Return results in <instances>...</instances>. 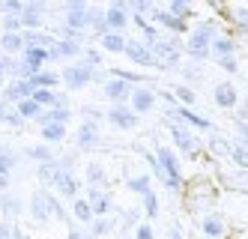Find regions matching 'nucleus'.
<instances>
[{
	"mask_svg": "<svg viewBox=\"0 0 248 239\" xmlns=\"http://www.w3.org/2000/svg\"><path fill=\"white\" fill-rule=\"evenodd\" d=\"M218 66L224 72H236V57H227V60H218Z\"/></svg>",
	"mask_w": 248,
	"mask_h": 239,
	"instance_id": "53",
	"label": "nucleus"
},
{
	"mask_svg": "<svg viewBox=\"0 0 248 239\" xmlns=\"http://www.w3.org/2000/svg\"><path fill=\"white\" fill-rule=\"evenodd\" d=\"M212 99H216V105H218V108H227V111L239 105L236 87L230 84V81H221V84H216V90H212Z\"/></svg>",
	"mask_w": 248,
	"mask_h": 239,
	"instance_id": "20",
	"label": "nucleus"
},
{
	"mask_svg": "<svg viewBox=\"0 0 248 239\" xmlns=\"http://www.w3.org/2000/svg\"><path fill=\"white\" fill-rule=\"evenodd\" d=\"M209 150L216 153V156H230V141L212 132V138H209Z\"/></svg>",
	"mask_w": 248,
	"mask_h": 239,
	"instance_id": "41",
	"label": "nucleus"
},
{
	"mask_svg": "<svg viewBox=\"0 0 248 239\" xmlns=\"http://www.w3.org/2000/svg\"><path fill=\"white\" fill-rule=\"evenodd\" d=\"M183 78H186V81H201L203 72H201L198 63H188V66H183Z\"/></svg>",
	"mask_w": 248,
	"mask_h": 239,
	"instance_id": "50",
	"label": "nucleus"
},
{
	"mask_svg": "<svg viewBox=\"0 0 248 239\" xmlns=\"http://www.w3.org/2000/svg\"><path fill=\"white\" fill-rule=\"evenodd\" d=\"M81 114H84V117H90L93 123L102 117V111H99V108H93V105H84V108H81Z\"/></svg>",
	"mask_w": 248,
	"mask_h": 239,
	"instance_id": "51",
	"label": "nucleus"
},
{
	"mask_svg": "<svg viewBox=\"0 0 248 239\" xmlns=\"http://www.w3.org/2000/svg\"><path fill=\"white\" fill-rule=\"evenodd\" d=\"M221 15H224V18H230V21L236 24V30L248 33V6H224V9H221Z\"/></svg>",
	"mask_w": 248,
	"mask_h": 239,
	"instance_id": "30",
	"label": "nucleus"
},
{
	"mask_svg": "<svg viewBox=\"0 0 248 239\" xmlns=\"http://www.w3.org/2000/svg\"><path fill=\"white\" fill-rule=\"evenodd\" d=\"M150 54H153V66L158 69H180V60H183V45L180 39H173V36H168V39H158L150 45Z\"/></svg>",
	"mask_w": 248,
	"mask_h": 239,
	"instance_id": "3",
	"label": "nucleus"
},
{
	"mask_svg": "<svg viewBox=\"0 0 248 239\" xmlns=\"http://www.w3.org/2000/svg\"><path fill=\"white\" fill-rule=\"evenodd\" d=\"M165 12H168V15H173V18H180V21H186V18H191V6L186 3V0H170Z\"/></svg>",
	"mask_w": 248,
	"mask_h": 239,
	"instance_id": "40",
	"label": "nucleus"
},
{
	"mask_svg": "<svg viewBox=\"0 0 248 239\" xmlns=\"http://www.w3.org/2000/svg\"><path fill=\"white\" fill-rule=\"evenodd\" d=\"M0 51H3V57H21V33H0Z\"/></svg>",
	"mask_w": 248,
	"mask_h": 239,
	"instance_id": "27",
	"label": "nucleus"
},
{
	"mask_svg": "<svg viewBox=\"0 0 248 239\" xmlns=\"http://www.w3.org/2000/svg\"><path fill=\"white\" fill-rule=\"evenodd\" d=\"M0 239H12V224L0 222Z\"/></svg>",
	"mask_w": 248,
	"mask_h": 239,
	"instance_id": "54",
	"label": "nucleus"
},
{
	"mask_svg": "<svg viewBox=\"0 0 248 239\" xmlns=\"http://www.w3.org/2000/svg\"><path fill=\"white\" fill-rule=\"evenodd\" d=\"M135 239H153V227L150 224H140L138 233H135Z\"/></svg>",
	"mask_w": 248,
	"mask_h": 239,
	"instance_id": "52",
	"label": "nucleus"
},
{
	"mask_svg": "<svg viewBox=\"0 0 248 239\" xmlns=\"http://www.w3.org/2000/svg\"><path fill=\"white\" fill-rule=\"evenodd\" d=\"M140 197H144V212H147V218H155L158 215V197H155V191L150 189V191H144Z\"/></svg>",
	"mask_w": 248,
	"mask_h": 239,
	"instance_id": "43",
	"label": "nucleus"
},
{
	"mask_svg": "<svg viewBox=\"0 0 248 239\" xmlns=\"http://www.w3.org/2000/svg\"><path fill=\"white\" fill-rule=\"evenodd\" d=\"M216 21H203L201 27H194L191 30V36H188V45L183 48L188 57L194 60V63H203V60H209V45H212V39H216Z\"/></svg>",
	"mask_w": 248,
	"mask_h": 239,
	"instance_id": "2",
	"label": "nucleus"
},
{
	"mask_svg": "<svg viewBox=\"0 0 248 239\" xmlns=\"http://www.w3.org/2000/svg\"><path fill=\"white\" fill-rule=\"evenodd\" d=\"M39 135L45 143H60V141H66V126H42Z\"/></svg>",
	"mask_w": 248,
	"mask_h": 239,
	"instance_id": "36",
	"label": "nucleus"
},
{
	"mask_svg": "<svg viewBox=\"0 0 248 239\" xmlns=\"http://www.w3.org/2000/svg\"><path fill=\"white\" fill-rule=\"evenodd\" d=\"M183 189H186V207H188L191 212L206 215L209 207L218 200V191H216V186H212L209 179H191L188 186H183ZM201 215H198V218H201Z\"/></svg>",
	"mask_w": 248,
	"mask_h": 239,
	"instance_id": "1",
	"label": "nucleus"
},
{
	"mask_svg": "<svg viewBox=\"0 0 248 239\" xmlns=\"http://www.w3.org/2000/svg\"><path fill=\"white\" fill-rule=\"evenodd\" d=\"M102 93L111 105H129V96H132V84L120 81V78H108L102 84Z\"/></svg>",
	"mask_w": 248,
	"mask_h": 239,
	"instance_id": "9",
	"label": "nucleus"
},
{
	"mask_svg": "<svg viewBox=\"0 0 248 239\" xmlns=\"http://www.w3.org/2000/svg\"><path fill=\"white\" fill-rule=\"evenodd\" d=\"M57 171H60L57 159H51V161H45V164H39V168H36V176L45 182V186H54V176H57Z\"/></svg>",
	"mask_w": 248,
	"mask_h": 239,
	"instance_id": "35",
	"label": "nucleus"
},
{
	"mask_svg": "<svg viewBox=\"0 0 248 239\" xmlns=\"http://www.w3.org/2000/svg\"><path fill=\"white\" fill-rule=\"evenodd\" d=\"M0 27H3V33H21V15H6L0 18Z\"/></svg>",
	"mask_w": 248,
	"mask_h": 239,
	"instance_id": "44",
	"label": "nucleus"
},
{
	"mask_svg": "<svg viewBox=\"0 0 248 239\" xmlns=\"http://www.w3.org/2000/svg\"><path fill=\"white\" fill-rule=\"evenodd\" d=\"M12 239H27V236H24V233H21L18 227H12Z\"/></svg>",
	"mask_w": 248,
	"mask_h": 239,
	"instance_id": "56",
	"label": "nucleus"
},
{
	"mask_svg": "<svg viewBox=\"0 0 248 239\" xmlns=\"http://www.w3.org/2000/svg\"><path fill=\"white\" fill-rule=\"evenodd\" d=\"M72 120V108H51V111H42V117L36 120V126H66Z\"/></svg>",
	"mask_w": 248,
	"mask_h": 239,
	"instance_id": "26",
	"label": "nucleus"
},
{
	"mask_svg": "<svg viewBox=\"0 0 248 239\" xmlns=\"http://www.w3.org/2000/svg\"><path fill=\"white\" fill-rule=\"evenodd\" d=\"M3 114H6V105H3V102H0V120H3Z\"/></svg>",
	"mask_w": 248,
	"mask_h": 239,
	"instance_id": "58",
	"label": "nucleus"
},
{
	"mask_svg": "<svg viewBox=\"0 0 248 239\" xmlns=\"http://www.w3.org/2000/svg\"><path fill=\"white\" fill-rule=\"evenodd\" d=\"M81 63H87V66H99L102 63V54L99 51H93V48H84V54H81Z\"/></svg>",
	"mask_w": 248,
	"mask_h": 239,
	"instance_id": "49",
	"label": "nucleus"
},
{
	"mask_svg": "<svg viewBox=\"0 0 248 239\" xmlns=\"http://www.w3.org/2000/svg\"><path fill=\"white\" fill-rule=\"evenodd\" d=\"M153 105H155V90L153 87H132V96H129L132 114H147V111H153Z\"/></svg>",
	"mask_w": 248,
	"mask_h": 239,
	"instance_id": "11",
	"label": "nucleus"
},
{
	"mask_svg": "<svg viewBox=\"0 0 248 239\" xmlns=\"http://www.w3.org/2000/svg\"><path fill=\"white\" fill-rule=\"evenodd\" d=\"M108 123L123 128V132H132V128H138V114H132V108L129 105H111L108 108Z\"/></svg>",
	"mask_w": 248,
	"mask_h": 239,
	"instance_id": "8",
	"label": "nucleus"
},
{
	"mask_svg": "<svg viewBox=\"0 0 248 239\" xmlns=\"http://www.w3.org/2000/svg\"><path fill=\"white\" fill-rule=\"evenodd\" d=\"M173 99H176V105H183V108H191L194 102H198L194 90H191V87H186V84H180V87L173 90Z\"/></svg>",
	"mask_w": 248,
	"mask_h": 239,
	"instance_id": "38",
	"label": "nucleus"
},
{
	"mask_svg": "<svg viewBox=\"0 0 248 239\" xmlns=\"http://www.w3.org/2000/svg\"><path fill=\"white\" fill-rule=\"evenodd\" d=\"M129 21H132V15H129V3H126V0H114V3L105 9V24H108L111 33H123L129 27Z\"/></svg>",
	"mask_w": 248,
	"mask_h": 239,
	"instance_id": "5",
	"label": "nucleus"
},
{
	"mask_svg": "<svg viewBox=\"0 0 248 239\" xmlns=\"http://www.w3.org/2000/svg\"><path fill=\"white\" fill-rule=\"evenodd\" d=\"M21 42L24 48H54V36L51 33H42V30H21Z\"/></svg>",
	"mask_w": 248,
	"mask_h": 239,
	"instance_id": "25",
	"label": "nucleus"
},
{
	"mask_svg": "<svg viewBox=\"0 0 248 239\" xmlns=\"http://www.w3.org/2000/svg\"><path fill=\"white\" fill-rule=\"evenodd\" d=\"M170 239H183V233H180V227H170Z\"/></svg>",
	"mask_w": 248,
	"mask_h": 239,
	"instance_id": "55",
	"label": "nucleus"
},
{
	"mask_svg": "<svg viewBox=\"0 0 248 239\" xmlns=\"http://www.w3.org/2000/svg\"><path fill=\"white\" fill-rule=\"evenodd\" d=\"M18 153L12 150V146H6V143H0V176H12V171L18 168Z\"/></svg>",
	"mask_w": 248,
	"mask_h": 239,
	"instance_id": "28",
	"label": "nucleus"
},
{
	"mask_svg": "<svg viewBox=\"0 0 248 239\" xmlns=\"http://www.w3.org/2000/svg\"><path fill=\"white\" fill-rule=\"evenodd\" d=\"M84 239H93V236H90V233H84Z\"/></svg>",
	"mask_w": 248,
	"mask_h": 239,
	"instance_id": "59",
	"label": "nucleus"
},
{
	"mask_svg": "<svg viewBox=\"0 0 248 239\" xmlns=\"http://www.w3.org/2000/svg\"><path fill=\"white\" fill-rule=\"evenodd\" d=\"M75 141H78V150H93V146L99 143V123H93V120H84V123L78 126V135H75Z\"/></svg>",
	"mask_w": 248,
	"mask_h": 239,
	"instance_id": "19",
	"label": "nucleus"
},
{
	"mask_svg": "<svg viewBox=\"0 0 248 239\" xmlns=\"http://www.w3.org/2000/svg\"><path fill=\"white\" fill-rule=\"evenodd\" d=\"M0 60H3V51H0Z\"/></svg>",
	"mask_w": 248,
	"mask_h": 239,
	"instance_id": "60",
	"label": "nucleus"
},
{
	"mask_svg": "<svg viewBox=\"0 0 248 239\" xmlns=\"http://www.w3.org/2000/svg\"><path fill=\"white\" fill-rule=\"evenodd\" d=\"M24 12V0H0V15H21Z\"/></svg>",
	"mask_w": 248,
	"mask_h": 239,
	"instance_id": "42",
	"label": "nucleus"
},
{
	"mask_svg": "<svg viewBox=\"0 0 248 239\" xmlns=\"http://www.w3.org/2000/svg\"><path fill=\"white\" fill-rule=\"evenodd\" d=\"M24 156H27V159H33L36 164H45V161H51V159H54V153H51V146H48V143L27 146V150H24Z\"/></svg>",
	"mask_w": 248,
	"mask_h": 239,
	"instance_id": "33",
	"label": "nucleus"
},
{
	"mask_svg": "<svg viewBox=\"0 0 248 239\" xmlns=\"http://www.w3.org/2000/svg\"><path fill=\"white\" fill-rule=\"evenodd\" d=\"M3 123H9L12 128H24V120H21V114L15 111V108H6V114H3Z\"/></svg>",
	"mask_w": 248,
	"mask_h": 239,
	"instance_id": "48",
	"label": "nucleus"
},
{
	"mask_svg": "<svg viewBox=\"0 0 248 239\" xmlns=\"http://www.w3.org/2000/svg\"><path fill=\"white\" fill-rule=\"evenodd\" d=\"M51 189H57V191H60L63 197L75 200V197H78V189H81V186H78V179H75L72 174L60 168V171H57V176H54V186H51Z\"/></svg>",
	"mask_w": 248,
	"mask_h": 239,
	"instance_id": "22",
	"label": "nucleus"
},
{
	"mask_svg": "<svg viewBox=\"0 0 248 239\" xmlns=\"http://www.w3.org/2000/svg\"><path fill=\"white\" fill-rule=\"evenodd\" d=\"M33 90H54L57 84H60V72H36V75H33L30 81H27Z\"/></svg>",
	"mask_w": 248,
	"mask_h": 239,
	"instance_id": "29",
	"label": "nucleus"
},
{
	"mask_svg": "<svg viewBox=\"0 0 248 239\" xmlns=\"http://www.w3.org/2000/svg\"><path fill=\"white\" fill-rule=\"evenodd\" d=\"M30 96H33V87L27 81H9V84H3L0 102H3V105H18V102H24Z\"/></svg>",
	"mask_w": 248,
	"mask_h": 239,
	"instance_id": "15",
	"label": "nucleus"
},
{
	"mask_svg": "<svg viewBox=\"0 0 248 239\" xmlns=\"http://www.w3.org/2000/svg\"><path fill=\"white\" fill-rule=\"evenodd\" d=\"M15 111L21 114V120H24V123H27V120H33V123H36V120L42 117V108H39L36 102H33V99H24V102H18V105H15Z\"/></svg>",
	"mask_w": 248,
	"mask_h": 239,
	"instance_id": "32",
	"label": "nucleus"
},
{
	"mask_svg": "<svg viewBox=\"0 0 248 239\" xmlns=\"http://www.w3.org/2000/svg\"><path fill=\"white\" fill-rule=\"evenodd\" d=\"M48 12L45 3L39 0H33V3H24V12H21V27L24 30H39L42 27V15Z\"/></svg>",
	"mask_w": 248,
	"mask_h": 239,
	"instance_id": "17",
	"label": "nucleus"
},
{
	"mask_svg": "<svg viewBox=\"0 0 248 239\" xmlns=\"http://www.w3.org/2000/svg\"><path fill=\"white\" fill-rule=\"evenodd\" d=\"M72 212H75V218H78L81 224H93V209H90V204H87L84 197L72 200Z\"/></svg>",
	"mask_w": 248,
	"mask_h": 239,
	"instance_id": "34",
	"label": "nucleus"
},
{
	"mask_svg": "<svg viewBox=\"0 0 248 239\" xmlns=\"http://www.w3.org/2000/svg\"><path fill=\"white\" fill-rule=\"evenodd\" d=\"M155 161H158V168H162V174L168 176V179H183L180 176V161H176V156H173V150L170 146H155ZM165 179V182H168Z\"/></svg>",
	"mask_w": 248,
	"mask_h": 239,
	"instance_id": "13",
	"label": "nucleus"
},
{
	"mask_svg": "<svg viewBox=\"0 0 248 239\" xmlns=\"http://www.w3.org/2000/svg\"><path fill=\"white\" fill-rule=\"evenodd\" d=\"M224 182H227V186H236L233 191H248V171H239L233 176H224Z\"/></svg>",
	"mask_w": 248,
	"mask_h": 239,
	"instance_id": "45",
	"label": "nucleus"
},
{
	"mask_svg": "<svg viewBox=\"0 0 248 239\" xmlns=\"http://www.w3.org/2000/svg\"><path fill=\"white\" fill-rule=\"evenodd\" d=\"M87 182L90 186H96V189H105V182H108V176H105V168L102 164H87Z\"/></svg>",
	"mask_w": 248,
	"mask_h": 239,
	"instance_id": "37",
	"label": "nucleus"
},
{
	"mask_svg": "<svg viewBox=\"0 0 248 239\" xmlns=\"http://www.w3.org/2000/svg\"><path fill=\"white\" fill-rule=\"evenodd\" d=\"M87 204H90V209H93V218H105L111 212V194L105 191V189H96V186H90L87 189Z\"/></svg>",
	"mask_w": 248,
	"mask_h": 239,
	"instance_id": "14",
	"label": "nucleus"
},
{
	"mask_svg": "<svg viewBox=\"0 0 248 239\" xmlns=\"http://www.w3.org/2000/svg\"><path fill=\"white\" fill-rule=\"evenodd\" d=\"M129 189L138 191V194L150 191V176H129Z\"/></svg>",
	"mask_w": 248,
	"mask_h": 239,
	"instance_id": "47",
	"label": "nucleus"
},
{
	"mask_svg": "<svg viewBox=\"0 0 248 239\" xmlns=\"http://www.w3.org/2000/svg\"><path fill=\"white\" fill-rule=\"evenodd\" d=\"M198 224H201V233L206 239H221V236H227V218L221 212H206V215H201Z\"/></svg>",
	"mask_w": 248,
	"mask_h": 239,
	"instance_id": "7",
	"label": "nucleus"
},
{
	"mask_svg": "<svg viewBox=\"0 0 248 239\" xmlns=\"http://www.w3.org/2000/svg\"><path fill=\"white\" fill-rule=\"evenodd\" d=\"M126 57L132 60V63H138V66H153V54H150V45H144V42H135V39H126Z\"/></svg>",
	"mask_w": 248,
	"mask_h": 239,
	"instance_id": "21",
	"label": "nucleus"
},
{
	"mask_svg": "<svg viewBox=\"0 0 248 239\" xmlns=\"http://www.w3.org/2000/svg\"><path fill=\"white\" fill-rule=\"evenodd\" d=\"M168 117H170V120H183L186 126H191V128H201V132H212V123H209L206 117H201V114H194L191 108L173 105L170 111H168Z\"/></svg>",
	"mask_w": 248,
	"mask_h": 239,
	"instance_id": "10",
	"label": "nucleus"
},
{
	"mask_svg": "<svg viewBox=\"0 0 248 239\" xmlns=\"http://www.w3.org/2000/svg\"><path fill=\"white\" fill-rule=\"evenodd\" d=\"M0 215H3L0 222H6V224L12 222V218L21 215V200H18L15 191H3V194H0Z\"/></svg>",
	"mask_w": 248,
	"mask_h": 239,
	"instance_id": "23",
	"label": "nucleus"
},
{
	"mask_svg": "<svg viewBox=\"0 0 248 239\" xmlns=\"http://www.w3.org/2000/svg\"><path fill=\"white\" fill-rule=\"evenodd\" d=\"M93 78H96V69L81 63V60L72 63V66H66V69H60V84H66L69 90H81L87 84H93Z\"/></svg>",
	"mask_w": 248,
	"mask_h": 239,
	"instance_id": "4",
	"label": "nucleus"
},
{
	"mask_svg": "<svg viewBox=\"0 0 248 239\" xmlns=\"http://www.w3.org/2000/svg\"><path fill=\"white\" fill-rule=\"evenodd\" d=\"M168 128H170V135H173V143L180 146V150H183L188 159H198V156H201V141L194 138L186 126H180V123H168Z\"/></svg>",
	"mask_w": 248,
	"mask_h": 239,
	"instance_id": "6",
	"label": "nucleus"
},
{
	"mask_svg": "<svg viewBox=\"0 0 248 239\" xmlns=\"http://www.w3.org/2000/svg\"><path fill=\"white\" fill-rule=\"evenodd\" d=\"M21 66L30 72V78L36 75V72H42V66L48 63V48H24L21 51Z\"/></svg>",
	"mask_w": 248,
	"mask_h": 239,
	"instance_id": "16",
	"label": "nucleus"
},
{
	"mask_svg": "<svg viewBox=\"0 0 248 239\" xmlns=\"http://www.w3.org/2000/svg\"><path fill=\"white\" fill-rule=\"evenodd\" d=\"M6 84V75H3V66H0V87H3Z\"/></svg>",
	"mask_w": 248,
	"mask_h": 239,
	"instance_id": "57",
	"label": "nucleus"
},
{
	"mask_svg": "<svg viewBox=\"0 0 248 239\" xmlns=\"http://www.w3.org/2000/svg\"><path fill=\"white\" fill-rule=\"evenodd\" d=\"M99 45L105 51H111V54H123V51H126V36H123V33H108V36L99 39Z\"/></svg>",
	"mask_w": 248,
	"mask_h": 239,
	"instance_id": "31",
	"label": "nucleus"
},
{
	"mask_svg": "<svg viewBox=\"0 0 248 239\" xmlns=\"http://www.w3.org/2000/svg\"><path fill=\"white\" fill-rule=\"evenodd\" d=\"M114 224H111V218H93V230H90V236L96 239V236H105Z\"/></svg>",
	"mask_w": 248,
	"mask_h": 239,
	"instance_id": "46",
	"label": "nucleus"
},
{
	"mask_svg": "<svg viewBox=\"0 0 248 239\" xmlns=\"http://www.w3.org/2000/svg\"><path fill=\"white\" fill-rule=\"evenodd\" d=\"M245 146H248V143H245Z\"/></svg>",
	"mask_w": 248,
	"mask_h": 239,
	"instance_id": "61",
	"label": "nucleus"
},
{
	"mask_svg": "<svg viewBox=\"0 0 248 239\" xmlns=\"http://www.w3.org/2000/svg\"><path fill=\"white\" fill-rule=\"evenodd\" d=\"M150 18H153V21H158V24H162L165 30L176 33V36H180V33H188V24H186V21H180V18H173V15H168L165 9H158V6H153Z\"/></svg>",
	"mask_w": 248,
	"mask_h": 239,
	"instance_id": "24",
	"label": "nucleus"
},
{
	"mask_svg": "<svg viewBox=\"0 0 248 239\" xmlns=\"http://www.w3.org/2000/svg\"><path fill=\"white\" fill-rule=\"evenodd\" d=\"M230 159L239 164V171H248V146L239 141V143H230Z\"/></svg>",
	"mask_w": 248,
	"mask_h": 239,
	"instance_id": "39",
	"label": "nucleus"
},
{
	"mask_svg": "<svg viewBox=\"0 0 248 239\" xmlns=\"http://www.w3.org/2000/svg\"><path fill=\"white\" fill-rule=\"evenodd\" d=\"M30 212H33V218H36V224H48V218H51V191L48 189L33 191V197H30Z\"/></svg>",
	"mask_w": 248,
	"mask_h": 239,
	"instance_id": "12",
	"label": "nucleus"
},
{
	"mask_svg": "<svg viewBox=\"0 0 248 239\" xmlns=\"http://www.w3.org/2000/svg\"><path fill=\"white\" fill-rule=\"evenodd\" d=\"M209 57L212 60H227V57H236V42H233V36H216L209 45Z\"/></svg>",
	"mask_w": 248,
	"mask_h": 239,
	"instance_id": "18",
	"label": "nucleus"
}]
</instances>
